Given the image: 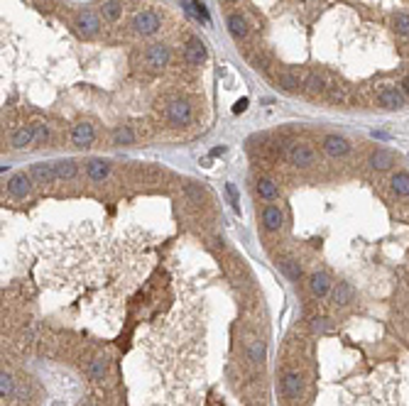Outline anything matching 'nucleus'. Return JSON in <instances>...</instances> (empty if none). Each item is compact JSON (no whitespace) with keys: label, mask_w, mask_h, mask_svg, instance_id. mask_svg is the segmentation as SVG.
<instances>
[{"label":"nucleus","mask_w":409,"mask_h":406,"mask_svg":"<svg viewBox=\"0 0 409 406\" xmlns=\"http://www.w3.org/2000/svg\"><path fill=\"white\" fill-rule=\"evenodd\" d=\"M258 194H260V199H265V201H274V199L279 196V189H277V184H274L272 179H260V181H258Z\"/></svg>","instance_id":"a878e982"},{"label":"nucleus","mask_w":409,"mask_h":406,"mask_svg":"<svg viewBox=\"0 0 409 406\" xmlns=\"http://www.w3.org/2000/svg\"><path fill=\"white\" fill-rule=\"evenodd\" d=\"M30 179H32V176H27V174H17V176H12L10 184H7L10 196H15V199H25V196L30 194V189H32Z\"/></svg>","instance_id":"f8f14e48"},{"label":"nucleus","mask_w":409,"mask_h":406,"mask_svg":"<svg viewBox=\"0 0 409 406\" xmlns=\"http://www.w3.org/2000/svg\"><path fill=\"white\" fill-rule=\"evenodd\" d=\"M225 196H228V201H230V205H233V210L240 213V199H238V189H235V184H225Z\"/></svg>","instance_id":"473e14b6"},{"label":"nucleus","mask_w":409,"mask_h":406,"mask_svg":"<svg viewBox=\"0 0 409 406\" xmlns=\"http://www.w3.org/2000/svg\"><path fill=\"white\" fill-rule=\"evenodd\" d=\"M86 174H88L91 181H103V179L111 174V164H108L106 159H91V162L86 164Z\"/></svg>","instance_id":"dca6fc26"},{"label":"nucleus","mask_w":409,"mask_h":406,"mask_svg":"<svg viewBox=\"0 0 409 406\" xmlns=\"http://www.w3.org/2000/svg\"><path fill=\"white\" fill-rule=\"evenodd\" d=\"M12 394H15V379H12V374L2 372V374H0V397H2V399H10Z\"/></svg>","instance_id":"7c9ffc66"},{"label":"nucleus","mask_w":409,"mask_h":406,"mask_svg":"<svg viewBox=\"0 0 409 406\" xmlns=\"http://www.w3.org/2000/svg\"><path fill=\"white\" fill-rule=\"evenodd\" d=\"M76 30H78V34L81 37H96L98 32H101V17L93 12V10H83L81 15H78V20H76Z\"/></svg>","instance_id":"20e7f679"},{"label":"nucleus","mask_w":409,"mask_h":406,"mask_svg":"<svg viewBox=\"0 0 409 406\" xmlns=\"http://www.w3.org/2000/svg\"><path fill=\"white\" fill-rule=\"evenodd\" d=\"M54 171H57V179L69 181V179H74L78 174V167L71 159H59V162H54Z\"/></svg>","instance_id":"4be33fe9"},{"label":"nucleus","mask_w":409,"mask_h":406,"mask_svg":"<svg viewBox=\"0 0 409 406\" xmlns=\"http://www.w3.org/2000/svg\"><path fill=\"white\" fill-rule=\"evenodd\" d=\"M142 59H145V67L147 68L159 71V68H164L167 64H169V59H172V49H169L167 44L157 42V44H149V47L145 49Z\"/></svg>","instance_id":"f257e3e1"},{"label":"nucleus","mask_w":409,"mask_h":406,"mask_svg":"<svg viewBox=\"0 0 409 406\" xmlns=\"http://www.w3.org/2000/svg\"><path fill=\"white\" fill-rule=\"evenodd\" d=\"M86 406H96V404H86Z\"/></svg>","instance_id":"ea45409f"},{"label":"nucleus","mask_w":409,"mask_h":406,"mask_svg":"<svg viewBox=\"0 0 409 406\" xmlns=\"http://www.w3.org/2000/svg\"><path fill=\"white\" fill-rule=\"evenodd\" d=\"M10 142H12L15 149H22V147L32 144L35 142V125H22L20 130H15L12 137H10Z\"/></svg>","instance_id":"a211bd4d"},{"label":"nucleus","mask_w":409,"mask_h":406,"mask_svg":"<svg viewBox=\"0 0 409 406\" xmlns=\"http://www.w3.org/2000/svg\"><path fill=\"white\" fill-rule=\"evenodd\" d=\"M353 296H355V291H353V286H350L348 281H338V286L334 289V304H336V306L350 304Z\"/></svg>","instance_id":"b1692460"},{"label":"nucleus","mask_w":409,"mask_h":406,"mask_svg":"<svg viewBox=\"0 0 409 406\" xmlns=\"http://www.w3.org/2000/svg\"><path fill=\"white\" fill-rule=\"evenodd\" d=\"M324 149H326V154H331V157H345V154L350 152V142H348L345 137L329 135V137H324Z\"/></svg>","instance_id":"9d476101"},{"label":"nucleus","mask_w":409,"mask_h":406,"mask_svg":"<svg viewBox=\"0 0 409 406\" xmlns=\"http://www.w3.org/2000/svg\"><path fill=\"white\" fill-rule=\"evenodd\" d=\"M211 154H213V157H221V154H225V147H213Z\"/></svg>","instance_id":"4c0bfd02"},{"label":"nucleus","mask_w":409,"mask_h":406,"mask_svg":"<svg viewBox=\"0 0 409 406\" xmlns=\"http://www.w3.org/2000/svg\"><path fill=\"white\" fill-rule=\"evenodd\" d=\"M186 194H189L194 201H201V191H199L196 186H191V184H189V186H186Z\"/></svg>","instance_id":"c9c22d12"},{"label":"nucleus","mask_w":409,"mask_h":406,"mask_svg":"<svg viewBox=\"0 0 409 406\" xmlns=\"http://www.w3.org/2000/svg\"><path fill=\"white\" fill-rule=\"evenodd\" d=\"M279 267H282V271H284L292 281H299V276H301V267H299V262H297V260L287 257V260H282V262H279Z\"/></svg>","instance_id":"c85d7f7f"},{"label":"nucleus","mask_w":409,"mask_h":406,"mask_svg":"<svg viewBox=\"0 0 409 406\" xmlns=\"http://www.w3.org/2000/svg\"><path fill=\"white\" fill-rule=\"evenodd\" d=\"M311 328H314V333H329V331L334 328V323H331L329 318H314V321H311Z\"/></svg>","instance_id":"f704fd0d"},{"label":"nucleus","mask_w":409,"mask_h":406,"mask_svg":"<svg viewBox=\"0 0 409 406\" xmlns=\"http://www.w3.org/2000/svg\"><path fill=\"white\" fill-rule=\"evenodd\" d=\"M106 372H108V360H106L103 355H98V357H93V360L88 362V377H91L93 382H103V379H106Z\"/></svg>","instance_id":"412c9836"},{"label":"nucleus","mask_w":409,"mask_h":406,"mask_svg":"<svg viewBox=\"0 0 409 406\" xmlns=\"http://www.w3.org/2000/svg\"><path fill=\"white\" fill-rule=\"evenodd\" d=\"M35 142L37 144H47L49 142V128L44 123H37L35 125Z\"/></svg>","instance_id":"72a5a7b5"},{"label":"nucleus","mask_w":409,"mask_h":406,"mask_svg":"<svg viewBox=\"0 0 409 406\" xmlns=\"http://www.w3.org/2000/svg\"><path fill=\"white\" fill-rule=\"evenodd\" d=\"M228 32H230L235 39H245V37L250 34L248 20H245L240 12H230V15H228Z\"/></svg>","instance_id":"9b49d317"},{"label":"nucleus","mask_w":409,"mask_h":406,"mask_svg":"<svg viewBox=\"0 0 409 406\" xmlns=\"http://www.w3.org/2000/svg\"><path fill=\"white\" fill-rule=\"evenodd\" d=\"M304 88H306L311 96H316V93H326V91H329L326 78H324V73H319V71L306 73V78H304Z\"/></svg>","instance_id":"6ab92c4d"},{"label":"nucleus","mask_w":409,"mask_h":406,"mask_svg":"<svg viewBox=\"0 0 409 406\" xmlns=\"http://www.w3.org/2000/svg\"><path fill=\"white\" fill-rule=\"evenodd\" d=\"M392 27L397 30V34L409 37V12H405V10H397V12L392 15Z\"/></svg>","instance_id":"bb28decb"},{"label":"nucleus","mask_w":409,"mask_h":406,"mask_svg":"<svg viewBox=\"0 0 409 406\" xmlns=\"http://www.w3.org/2000/svg\"><path fill=\"white\" fill-rule=\"evenodd\" d=\"M113 142L115 144H133L135 142V133L128 125H120V128L113 130Z\"/></svg>","instance_id":"c756f323"},{"label":"nucleus","mask_w":409,"mask_h":406,"mask_svg":"<svg viewBox=\"0 0 409 406\" xmlns=\"http://www.w3.org/2000/svg\"><path fill=\"white\" fill-rule=\"evenodd\" d=\"M184 59H186L189 67H201V64H204L206 47L199 37H191V39L186 42V47H184Z\"/></svg>","instance_id":"0eeeda50"},{"label":"nucleus","mask_w":409,"mask_h":406,"mask_svg":"<svg viewBox=\"0 0 409 406\" xmlns=\"http://www.w3.org/2000/svg\"><path fill=\"white\" fill-rule=\"evenodd\" d=\"M245 108H248V98H240V101L233 105V113H243Z\"/></svg>","instance_id":"e433bc0d"},{"label":"nucleus","mask_w":409,"mask_h":406,"mask_svg":"<svg viewBox=\"0 0 409 406\" xmlns=\"http://www.w3.org/2000/svg\"><path fill=\"white\" fill-rule=\"evenodd\" d=\"M248 357H250L253 365H262L265 357H267V345H265V340H253L250 347H248Z\"/></svg>","instance_id":"393cba45"},{"label":"nucleus","mask_w":409,"mask_h":406,"mask_svg":"<svg viewBox=\"0 0 409 406\" xmlns=\"http://www.w3.org/2000/svg\"><path fill=\"white\" fill-rule=\"evenodd\" d=\"M262 223H265V228H267L270 233H277V230L284 225V213H282L277 205H267V208L262 210Z\"/></svg>","instance_id":"2eb2a0df"},{"label":"nucleus","mask_w":409,"mask_h":406,"mask_svg":"<svg viewBox=\"0 0 409 406\" xmlns=\"http://www.w3.org/2000/svg\"><path fill=\"white\" fill-rule=\"evenodd\" d=\"M370 164H372L375 169L385 171V169H390V167L395 164V154H392V152H387V149H377V152H372Z\"/></svg>","instance_id":"5701e85b"},{"label":"nucleus","mask_w":409,"mask_h":406,"mask_svg":"<svg viewBox=\"0 0 409 406\" xmlns=\"http://www.w3.org/2000/svg\"><path fill=\"white\" fill-rule=\"evenodd\" d=\"M30 176L37 181V184H52L57 179V171H54V164H32L30 169Z\"/></svg>","instance_id":"ddd939ff"},{"label":"nucleus","mask_w":409,"mask_h":406,"mask_svg":"<svg viewBox=\"0 0 409 406\" xmlns=\"http://www.w3.org/2000/svg\"><path fill=\"white\" fill-rule=\"evenodd\" d=\"M392 191L397 196H409V174L407 171H400L392 176Z\"/></svg>","instance_id":"cd10ccee"},{"label":"nucleus","mask_w":409,"mask_h":406,"mask_svg":"<svg viewBox=\"0 0 409 406\" xmlns=\"http://www.w3.org/2000/svg\"><path fill=\"white\" fill-rule=\"evenodd\" d=\"M93 139H96V130H93L91 123H78V125H74V130H71V142H74L76 147H88V144H93Z\"/></svg>","instance_id":"6e6552de"},{"label":"nucleus","mask_w":409,"mask_h":406,"mask_svg":"<svg viewBox=\"0 0 409 406\" xmlns=\"http://www.w3.org/2000/svg\"><path fill=\"white\" fill-rule=\"evenodd\" d=\"M167 120H169V125H174V128L189 125V123H191V105H189L186 101H182V98L172 101V103L167 105Z\"/></svg>","instance_id":"7ed1b4c3"},{"label":"nucleus","mask_w":409,"mask_h":406,"mask_svg":"<svg viewBox=\"0 0 409 406\" xmlns=\"http://www.w3.org/2000/svg\"><path fill=\"white\" fill-rule=\"evenodd\" d=\"M402 88H405V93L409 96V73L405 76V78H402Z\"/></svg>","instance_id":"58836bf2"},{"label":"nucleus","mask_w":409,"mask_h":406,"mask_svg":"<svg viewBox=\"0 0 409 406\" xmlns=\"http://www.w3.org/2000/svg\"><path fill=\"white\" fill-rule=\"evenodd\" d=\"M326 96H329V101H334V103H345V101H348V93H345L343 86H329Z\"/></svg>","instance_id":"2f4dec72"},{"label":"nucleus","mask_w":409,"mask_h":406,"mask_svg":"<svg viewBox=\"0 0 409 406\" xmlns=\"http://www.w3.org/2000/svg\"><path fill=\"white\" fill-rule=\"evenodd\" d=\"M289 162H292L294 167H299V169H306V167H311V164L316 162V154H314V149L306 147V144H292V149H289Z\"/></svg>","instance_id":"423d86ee"},{"label":"nucleus","mask_w":409,"mask_h":406,"mask_svg":"<svg viewBox=\"0 0 409 406\" xmlns=\"http://www.w3.org/2000/svg\"><path fill=\"white\" fill-rule=\"evenodd\" d=\"M277 83H279L284 91H289V93H297L299 88H304V78H301L299 73H292V71L277 73Z\"/></svg>","instance_id":"f3484780"},{"label":"nucleus","mask_w":409,"mask_h":406,"mask_svg":"<svg viewBox=\"0 0 409 406\" xmlns=\"http://www.w3.org/2000/svg\"><path fill=\"white\" fill-rule=\"evenodd\" d=\"M377 101H380V105L382 108H402L405 103H407V96H402L397 88H392V86H387V88H382L380 91V96H377Z\"/></svg>","instance_id":"1a4fd4ad"},{"label":"nucleus","mask_w":409,"mask_h":406,"mask_svg":"<svg viewBox=\"0 0 409 406\" xmlns=\"http://www.w3.org/2000/svg\"><path fill=\"white\" fill-rule=\"evenodd\" d=\"M309 286H311V294H314L316 299H324V296L329 294V289H331V279H329L326 271H314Z\"/></svg>","instance_id":"4468645a"},{"label":"nucleus","mask_w":409,"mask_h":406,"mask_svg":"<svg viewBox=\"0 0 409 406\" xmlns=\"http://www.w3.org/2000/svg\"><path fill=\"white\" fill-rule=\"evenodd\" d=\"M101 15L106 22H118L123 17V2L120 0H106L101 5Z\"/></svg>","instance_id":"aec40b11"},{"label":"nucleus","mask_w":409,"mask_h":406,"mask_svg":"<svg viewBox=\"0 0 409 406\" xmlns=\"http://www.w3.org/2000/svg\"><path fill=\"white\" fill-rule=\"evenodd\" d=\"M282 392H284L287 399L299 402L301 394H304V379H301V374L299 372H287L284 379H282Z\"/></svg>","instance_id":"39448f33"},{"label":"nucleus","mask_w":409,"mask_h":406,"mask_svg":"<svg viewBox=\"0 0 409 406\" xmlns=\"http://www.w3.org/2000/svg\"><path fill=\"white\" fill-rule=\"evenodd\" d=\"M159 27H162V20H159V15L154 10H142V12H137L135 17H133V30H135V34H140V37H149Z\"/></svg>","instance_id":"f03ea898"}]
</instances>
